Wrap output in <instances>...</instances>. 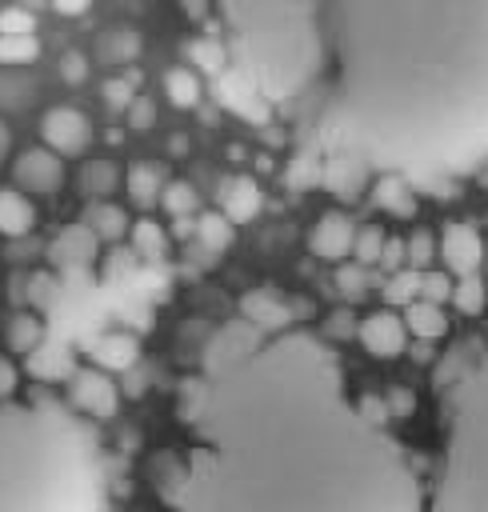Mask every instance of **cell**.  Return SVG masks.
I'll list each match as a JSON object with an SVG mask.
<instances>
[{"instance_id":"cell-4","label":"cell","mask_w":488,"mask_h":512,"mask_svg":"<svg viewBox=\"0 0 488 512\" xmlns=\"http://www.w3.org/2000/svg\"><path fill=\"white\" fill-rule=\"evenodd\" d=\"M428 512H488V356L448 392L444 456Z\"/></svg>"},{"instance_id":"cell-38","label":"cell","mask_w":488,"mask_h":512,"mask_svg":"<svg viewBox=\"0 0 488 512\" xmlns=\"http://www.w3.org/2000/svg\"><path fill=\"white\" fill-rule=\"evenodd\" d=\"M124 116H128V128L148 132V128L156 124V104H152L148 96H132V104L124 108Z\"/></svg>"},{"instance_id":"cell-15","label":"cell","mask_w":488,"mask_h":512,"mask_svg":"<svg viewBox=\"0 0 488 512\" xmlns=\"http://www.w3.org/2000/svg\"><path fill=\"white\" fill-rule=\"evenodd\" d=\"M92 360H96V368H104V372H128V368L140 360V344H136V336H128V332H104V336L92 344Z\"/></svg>"},{"instance_id":"cell-1","label":"cell","mask_w":488,"mask_h":512,"mask_svg":"<svg viewBox=\"0 0 488 512\" xmlns=\"http://www.w3.org/2000/svg\"><path fill=\"white\" fill-rule=\"evenodd\" d=\"M228 68L316 160L408 180L488 160V0H216Z\"/></svg>"},{"instance_id":"cell-7","label":"cell","mask_w":488,"mask_h":512,"mask_svg":"<svg viewBox=\"0 0 488 512\" xmlns=\"http://www.w3.org/2000/svg\"><path fill=\"white\" fill-rule=\"evenodd\" d=\"M436 256L444 260V272L452 276H468V272H480V260H484V236L472 228V224H456L448 220L440 240H436Z\"/></svg>"},{"instance_id":"cell-28","label":"cell","mask_w":488,"mask_h":512,"mask_svg":"<svg viewBox=\"0 0 488 512\" xmlns=\"http://www.w3.org/2000/svg\"><path fill=\"white\" fill-rule=\"evenodd\" d=\"M188 56H192V64H200V72H212V76H220L228 68V48L220 40H192Z\"/></svg>"},{"instance_id":"cell-44","label":"cell","mask_w":488,"mask_h":512,"mask_svg":"<svg viewBox=\"0 0 488 512\" xmlns=\"http://www.w3.org/2000/svg\"><path fill=\"white\" fill-rule=\"evenodd\" d=\"M16 392V368L8 356H0V400H8Z\"/></svg>"},{"instance_id":"cell-48","label":"cell","mask_w":488,"mask_h":512,"mask_svg":"<svg viewBox=\"0 0 488 512\" xmlns=\"http://www.w3.org/2000/svg\"><path fill=\"white\" fill-rule=\"evenodd\" d=\"M8 148H12V136H8V124L0 120V164L8 160Z\"/></svg>"},{"instance_id":"cell-42","label":"cell","mask_w":488,"mask_h":512,"mask_svg":"<svg viewBox=\"0 0 488 512\" xmlns=\"http://www.w3.org/2000/svg\"><path fill=\"white\" fill-rule=\"evenodd\" d=\"M384 404H388V416H412L416 412V396H412V388H392L388 396H384Z\"/></svg>"},{"instance_id":"cell-26","label":"cell","mask_w":488,"mask_h":512,"mask_svg":"<svg viewBox=\"0 0 488 512\" xmlns=\"http://www.w3.org/2000/svg\"><path fill=\"white\" fill-rule=\"evenodd\" d=\"M168 216H192L196 208H200V196H196V188L188 184V180H164V188H160V200H156Z\"/></svg>"},{"instance_id":"cell-6","label":"cell","mask_w":488,"mask_h":512,"mask_svg":"<svg viewBox=\"0 0 488 512\" xmlns=\"http://www.w3.org/2000/svg\"><path fill=\"white\" fill-rule=\"evenodd\" d=\"M40 140L56 156H80L88 148V140H92V124H88L84 112L60 104V108H48L40 116Z\"/></svg>"},{"instance_id":"cell-21","label":"cell","mask_w":488,"mask_h":512,"mask_svg":"<svg viewBox=\"0 0 488 512\" xmlns=\"http://www.w3.org/2000/svg\"><path fill=\"white\" fill-rule=\"evenodd\" d=\"M164 96H168V104H176V108H196V104H200V76H196L192 68H184V64L168 68V72H164Z\"/></svg>"},{"instance_id":"cell-13","label":"cell","mask_w":488,"mask_h":512,"mask_svg":"<svg viewBox=\"0 0 488 512\" xmlns=\"http://www.w3.org/2000/svg\"><path fill=\"white\" fill-rule=\"evenodd\" d=\"M32 228H36V204L28 200V192H20L16 184L12 188H0V236L20 240Z\"/></svg>"},{"instance_id":"cell-11","label":"cell","mask_w":488,"mask_h":512,"mask_svg":"<svg viewBox=\"0 0 488 512\" xmlns=\"http://www.w3.org/2000/svg\"><path fill=\"white\" fill-rule=\"evenodd\" d=\"M264 204V192L252 176H228L220 184V212L232 220V224H248Z\"/></svg>"},{"instance_id":"cell-34","label":"cell","mask_w":488,"mask_h":512,"mask_svg":"<svg viewBox=\"0 0 488 512\" xmlns=\"http://www.w3.org/2000/svg\"><path fill=\"white\" fill-rule=\"evenodd\" d=\"M416 284H420V272H416V268H400V272L388 276L384 300H388V304H408V300H416Z\"/></svg>"},{"instance_id":"cell-24","label":"cell","mask_w":488,"mask_h":512,"mask_svg":"<svg viewBox=\"0 0 488 512\" xmlns=\"http://www.w3.org/2000/svg\"><path fill=\"white\" fill-rule=\"evenodd\" d=\"M448 300L456 304V312H464V316H480V312H484V304H488V284L480 280V272L456 276V284H452V296H448Z\"/></svg>"},{"instance_id":"cell-20","label":"cell","mask_w":488,"mask_h":512,"mask_svg":"<svg viewBox=\"0 0 488 512\" xmlns=\"http://www.w3.org/2000/svg\"><path fill=\"white\" fill-rule=\"evenodd\" d=\"M4 340H8V352L28 356L32 348L44 344V320H40L36 312H16V316L8 320V328H4Z\"/></svg>"},{"instance_id":"cell-41","label":"cell","mask_w":488,"mask_h":512,"mask_svg":"<svg viewBox=\"0 0 488 512\" xmlns=\"http://www.w3.org/2000/svg\"><path fill=\"white\" fill-rule=\"evenodd\" d=\"M324 336H332V340H348V336H356V316H352L348 308H336V312L324 320Z\"/></svg>"},{"instance_id":"cell-32","label":"cell","mask_w":488,"mask_h":512,"mask_svg":"<svg viewBox=\"0 0 488 512\" xmlns=\"http://www.w3.org/2000/svg\"><path fill=\"white\" fill-rule=\"evenodd\" d=\"M448 296H452V272H432V268H424V272H420V284H416V300L444 304Z\"/></svg>"},{"instance_id":"cell-18","label":"cell","mask_w":488,"mask_h":512,"mask_svg":"<svg viewBox=\"0 0 488 512\" xmlns=\"http://www.w3.org/2000/svg\"><path fill=\"white\" fill-rule=\"evenodd\" d=\"M84 224H88V232L96 236V240H120V236H128V212L120 208V204H108V200H96L88 212H84Z\"/></svg>"},{"instance_id":"cell-25","label":"cell","mask_w":488,"mask_h":512,"mask_svg":"<svg viewBox=\"0 0 488 512\" xmlns=\"http://www.w3.org/2000/svg\"><path fill=\"white\" fill-rule=\"evenodd\" d=\"M100 56L112 64H128L140 56V32L136 28H112L100 36Z\"/></svg>"},{"instance_id":"cell-46","label":"cell","mask_w":488,"mask_h":512,"mask_svg":"<svg viewBox=\"0 0 488 512\" xmlns=\"http://www.w3.org/2000/svg\"><path fill=\"white\" fill-rule=\"evenodd\" d=\"M88 4H92V0H52V8H56L60 16H80V12H88Z\"/></svg>"},{"instance_id":"cell-31","label":"cell","mask_w":488,"mask_h":512,"mask_svg":"<svg viewBox=\"0 0 488 512\" xmlns=\"http://www.w3.org/2000/svg\"><path fill=\"white\" fill-rule=\"evenodd\" d=\"M432 260H436V240H432L428 232H412V236L404 240V268L424 272Z\"/></svg>"},{"instance_id":"cell-14","label":"cell","mask_w":488,"mask_h":512,"mask_svg":"<svg viewBox=\"0 0 488 512\" xmlns=\"http://www.w3.org/2000/svg\"><path fill=\"white\" fill-rule=\"evenodd\" d=\"M372 200H376V208H384V212H392V216H400V220L416 216L412 180L400 176V172H380L376 184H372Z\"/></svg>"},{"instance_id":"cell-35","label":"cell","mask_w":488,"mask_h":512,"mask_svg":"<svg viewBox=\"0 0 488 512\" xmlns=\"http://www.w3.org/2000/svg\"><path fill=\"white\" fill-rule=\"evenodd\" d=\"M132 96H136V80H132V76H112V80H104V104H108V108L124 112V108L132 104Z\"/></svg>"},{"instance_id":"cell-45","label":"cell","mask_w":488,"mask_h":512,"mask_svg":"<svg viewBox=\"0 0 488 512\" xmlns=\"http://www.w3.org/2000/svg\"><path fill=\"white\" fill-rule=\"evenodd\" d=\"M176 4H180V12H184L188 20H204L208 8H212V0H176Z\"/></svg>"},{"instance_id":"cell-2","label":"cell","mask_w":488,"mask_h":512,"mask_svg":"<svg viewBox=\"0 0 488 512\" xmlns=\"http://www.w3.org/2000/svg\"><path fill=\"white\" fill-rule=\"evenodd\" d=\"M192 448L168 512H424L404 444L344 388L304 328L220 324L180 400Z\"/></svg>"},{"instance_id":"cell-30","label":"cell","mask_w":488,"mask_h":512,"mask_svg":"<svg viewBox=\"0 0 488 512\" xmlns=\"http://www.w3.org/2000/svg\"><path fill=\"white\" fill-rule=\"evenodd\" d=\"M28 356H32L28 368H32L36 376H44V380H48V376H64V372L72 376V364H68V352H64V348H44V344H40V348H32Z\"/></svg>"},{"instance_id":"cell-47","label":"cell","mask_w":488,"mask_h":512,"mask_svg":"<svg viewBox=\"0 0 488 512\" xmlns=\"http://www.w3.org/2000/svg\"><path fill=\"white\" fill-rule=\"evenodd\" d=\"M48 284H52L48 276H36V280H32V300H36V304H44V300H48Z\"/></svg>"},{"instance_id":"cell-43","label":"cell","mask_w":488,"mask_h":512,"mask_svg":"<svg viewBox=\"0 0 488 512\" xmlns=\"http://www.w3.org/2000/svg\"><path fill=\"white\" fill-rule=\"evenodd\" d=\"M356 408H360L372 424H388V404H384V400H376V396H360Z\"/></svg>"},{"instance_id":"cell-49","label":"cell","mask_w":488,"mask_h":512,"mask_svg":"<svg viewBox=\"0 0 488 512\" xmlns=\"http://www.w3.org/2000/svg\"><path fill=\"white\" fill-rule=\"evenodd\" d=\"M168 148H172V152H176V156H180V152H184V148H188V140H184V136H172V144H168Z\"/></svg>"},{"instance_id":"cell-22","label":"cell","mask_w":488,"mask_h":512,"mask_svg":"<svg viewBox=\"0 0 488 512\" xmlns=\"http://www.w3.org/2000/svg\"><path fill=\"white\" fill-rule=\"evenodd\" d=\"M116 184H120V168L112 160H88L80 168V192L92 200H104L108 192H116Z\"/></svg>"},{"instance_id":"cell-39","label":"cell","mask_w":488,"mask_h":512,"mask_svg":"<svg viewBox=\"0 0 488 512\" xmlns=\"http://www.w3.org/2000/svg\"><path fill=\"white\" fill-rule=\"evenodd\" d=\"M336 288H340L348 300H360V296H364V268H360V264H340V268H336Z\"/></svg>"},{"instance_id":"cell-16","label":"cell","mask_w":488,"mask_h":512,"mask_svg":"<svg viewBox=\"0 0 488 512\" xmlns=\"http://www.w3.org/2000/svg\"><path fill=\"white\" fill-rule=\"evenodd\" d=\"M404 328H408V336H416V340H440L444 332H448V316H444V308L440 304H428V300H408L404 304Z\"/></svg>"},{"instance_id":"cell-9","label":"cell","mask_w":488,"mask_h":512,"mask_svg":"<svg viewBox=\"0 0 488 512\" xmlns=\"http://www.w3.org/2000/svg\"><path fill=\"white\" fill-rule=\"evenodd\" d=\"M12 184L32 196H48L64 184V164L52 148H28L12 160Z\"/></svg>"},{"instance_id":"cell-19","label":"cell","mask_w":488,"mask_h":512,"mask_svg":"<svg viewBox=\"0 0 488 512\" xmlns=\"http://www.w3.org/2000/svg\"><path fill=\"white\" fill-rule=\"evenodd\" d=\"M240 316L252 320V324H260V328H284V324H292L288 308L272 292H248L240 300Z\"/></svg>"},{"instance_id":"cell-17","label":"cell","mask_w":488,"mask_h":512,"mask_svg":"<svg viewBox=\"0 0 488 512\" xmlns=\"http://www.w3.org/2000/svg\"><path fill=\"white\" fill-rule=\"evenodd\" d=\"M124 188H128V200H132L136 208H152V204L160 200V188H164L160 164H148V160L132 164L128 176H124Z\"/></svg>"},{"instance_id":"cell-36","label":"cell","mask_w":488,"mask_h":512,"mask_svg":"<svg viewBox=\"0 0 488 512\" xmlns=\"http://www.w3.org/2000/svg\"><path fill=\"white\" fill-rule=\"evenodd\" d=\"M0 32H4V36H24V32H36V16H32L28 8L8 4V8H0Z\"/></svg>"},{"instance_id":"cell-10","label":"cell","mask_w":488,"mask_h":512,"mask_svg":"<svg viewBox=\"0 0 488 512\" xmlns=\"http://www.w3.org/2000/svg\"><path fill=\"white\" fill-rule=\"evenodd\" d=\"M352 236H356V224L344 216V212H324L316 224H312V232H308V248H312V256H320V260H344V256H352Z\"/></svg>"},{"instance_id":"cell-27","label":"cell","mask_w":488,"mask_h":512,"mask_svg":"<svg viewBox=\"0 0 488 512\" xmlns=\"http://www.w3.org/2000/svg\"><path fill=\"white\" fill-rule=\"evenodd\" d=\"M128 236H132V248H136V256H148V260L164 256V248H168V232H164V228H160L152 216H144V220L128 224Z\"/></svg>"},{"instance_id":"cell-29","label":"cell","mask_w":488,"mask_h":512,"mask_svg":"<svg viewBox=\"0 0 488 512\" xmlns=\"http://www.w3.org/2000/svg\"><path fill=\"white\" fill-rule=\"evenodd\" d=\"M36 56H40V40L32 32H24V36L0 32V64H32Z\"/></svg>"},{"instance_id":"cell-23","label":"cell","mask_w":488,"mask_h":512,"mask_svg":"<svg viewBox=\"0 0 488 512\" xmlns=\"http://www.w3.org/2000/svg\"><path fill=\"white\" fill-rule=\"evenodd\" d=\"M192 232H196V240L208 252H224L232 244V236H236V224L224 212H200V220L192 224Z\"/></svg>"},{"instance_id":"cell-40","label":"cell","mask_w":488,"mask_h":512,"mask_svg":"<svg viewBox=\"0 0 488 512\" xmlns=\"http://www.w3.org/2000/svg\"><path fill=\"white\" fill-rule=\"evenodd\" d=\"M376 264H380L388 276H392V272H400V268H404V240H400V236H384Z\"/></svg>"},{"instance_id":"cell-33","label":"cell","mask_w":488,"mask_h":512,"mask_svg":"<svg viewBox=\"0 0 488 512\" xmlns=\"http://www.w3.org/2000/svg\"><path fill=\"white\" fill-rule=\"evenodd\" d=\"M380 244H384V228H376V224L356 228V236H352V256H356V264H376Z\"/></svg>"},{"instance_id":"cell-5","label":"cell","mask_w":488,"mask_h":512,"mask_svg":"<svg viewBox=\"0 0 488 512\" xmlns=\"http://www.w3.org/2000/svg\"><path fill=\"white\" fill-rule=\"evenodd\" d=\"M68 400L76 412H84L92 420H108V416H116L120 388L112 384V376L104 368H80L68 376Z\"/></svg>"},{"instance_id":"cell-12","label":"cell","mask_w":488,"mask_h":512,"mask_svg":"<svg viewBox=\"0 0 488 512\" xmlns=\"http://www.w3.org/2000/svg\"><path fill=\"white\" fill-rule=\"evenodd\" d=\"M92 256H96V236L88 232V224L64 228L48 248V260L56 268H84V264H92Z\"/></svg>"},{"instance_id":"cell-8","label":"cell","mask_w":488,"mask_h":512,"mask_svg":"<svg viewBox=\"0 0 488 512\" xmlns=\"http://www.w3.org/2000/svg\"><path fill=\"white\" fill-rule=\"evenodd\" d=\"M356 336H360L364 352L376 360H396L408 348V328L392 308H376L364 320H356Z\"/></svg>"},{"instance_id":"cell-3","label":"cell","mask_w":488,"mask_h":512,"mask_svg":"<svg viewBox=\"0 0 488 512\" xmlns=\"http://www.w3.org/2000/svg\"><path fill=\"white\" fill-rule=\"evenodd\" d=\"M0 512H104L96 432L56 400H0Z\"/></svg>"},{"instance_id":"cell-37","label":"cell","mask_w":488,"mask_h":512,"mask_svg":"<svg viewBox=\"0 0 488 512\" xmlns=\"http://www.w3.org/2000/svg\"><path fill=\"white\" fill-rule=\"evenodd\" d=\"M56 72H60V80H64V84H72V88H76V84H84V80H88V56H84V52H64V56H60V64H56Z\"/></svg>"}]
</instances>
